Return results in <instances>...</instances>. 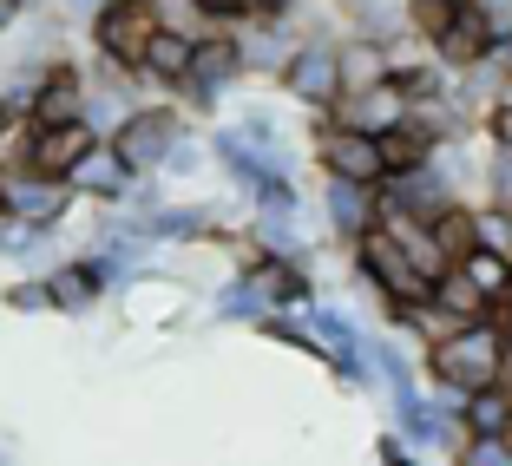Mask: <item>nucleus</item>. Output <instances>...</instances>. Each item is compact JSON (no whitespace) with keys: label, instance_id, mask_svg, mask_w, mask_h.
<instances>
[{"label":"nucleus","instance_id":"4be33fe9","mask_svg":"<svg viewBox=\"0 0 512 466\" xmlns=\"http://www.w3.org/2000/svg\"><path fill=\"white\" fill-rule=\"evenodd\" d=\"M204 309H211V322H243V329H250L256 316H263L256 289L243 283L237 270H224V276H217V289H211V302H204Z\"/></svg>","mask_w":512,"mask_h":466},{"label":"nucleus","instance_id":"1a4fd4ad","mask_svg":"<svg viewBox=\"0 0 512 466\" xmlns=\"http://www.w3.org/2000/svg\"><path fill=\"white\" fill-rule=\"evenodd\" d=\"M316 217H322V243L342 250L348 237H362L375 224V184H348V178H322L316 184Z\"/></svg>","mask_w":512,"mask_h":466},{"label":"nucleus","instance_id":"f257e3e1","mask_svg":"<svg viewBox=\"0 0 512 466\" xmlns=\"http://www.w3.org/2000/svg\"><path fill=\"white\" fill-rule=\"evenodd\" d=\"M414 368H421L427 388H486V381H506V342H499V322L480 316V322H453L447 335L414 348Z\"/></svg>","mask_w":512,"mask_h":466},{"label":"nucleus","instance_id":"a211bd4d","mask_svg":"<svg viewBox=\"0 0 512 466\" xmlns=\"http://www.w3.org/2000/svg\"><path fill=\"white\" fill-rule=\"evenodd\" d=\"M375 151H381V171L401 178V171H421L427 158H434V138L414 119H401V125H388V132H375Z\"/></svg>","mask_w":512,"mask_h":466},{"label":"nucleus","instance_id":"412c9836","mask_svg":"<svg viewBox=\"0 0 512 466\" xmlns=\"http://www.w3.org/2000/svg\"><path fill=\"white\" fill-rule=\"evenodd\" d=\"M427 237H434V250L447 256V263L460 250H473V243H480V237H473V197H447V204L427 217Z\"/></svg>","mask_w":512,"mask_h":466},{"label":"nucleus","instance_id":"dca6fc26","mask_svg":"<svg viewBox=\"0 0 512 466\" xmlns=\"http://www.w3.org/2000/svg\"><path fill=\"white\" fill-rule=\"evenodd\" d=\"M342 33H362V40H394L407 33V0H335Z\"/></svg>","mask_w":512,"mask_h":466},{"label":"nucleus","instance_id":"9d476101","mask_svg":"<svg viewBox=\"0 0 512 466\" xmlns=\"http://www.w3.org/2000/svg\"><path fill=\"white\" fill-rule=\"evenodd\" d=\"M92 145H99V132H92L86 119L27 125V158H20V165H27V171H40V178H66V171H73Z\"/></svg>","mask_w":512,"mask_h":466},{"label":"nucleus","instance_id":"6ab92c4d","mask_svg":"<svg viewBox=\"0 0 512 466\" xmlns=\"http://www.w3.org/2000/svg\"><path fill=\"white\" fill-rule=\"evenodd\" d=\"M427 309H440L447 322H480V316H493V309H486V296L460 270H453V263H447V270H434V283H427Z\"/></svg>","mask_w":512,"mask_h":466},{"label":"nucleus","instance_id":"f3484780","mask_svg":"<svg viewBox=\"0 0 512 466\" xmlns=\"http://www.w3.org/2000/svg\"><path fill=\"white\" fill-rule=\"evenodd\" d=\"M453 270L467 276L473 289L486 296V309H499V302L512 296V256H499V250H486V243H473V250H460L453 256Z\"/></svg>","mask_w":512,"mask_h":466},{"label":"nucleus","instance_id":"20e7f679","mask_svg":"<svg viewBox=\"0 0 512 466\" xmlns=\"http://www.w3.org/2000/svg\"><path fill=\"white\" fill-rule=\"evenodd\" d=\"M119 283H125V276L112 270L99 250H60V256L40 270L46 316H92V309H99V302H106Z\"/></svg>","mask_w":512,"mask_h":466},{"label":"nucleus","instance_id":"9b49d317","mask_svg":"<svg viewBox=\"0 0 512 466\" xmlns=\"http://www.w3.org/2000/svg\"><path fill=\"white\" fill-rule=\"evenodd\" d=\"M66 191H73L79 204H92V211H119L125 191H132V171H125V165H119V151L99 138V145H92L86 158L66 171Z\"/></svg>","mask_w":512,"mask_h":466},{"label":"nucleus","instance_id":"f8f14e48","mask_svg":"<svg viewBox=\"0 0 512 466\" xmlns=\"http://www.w3.org/2000/svg\"><path fill=\"white\" fill-rule=\"evenodd\" d=\"M329 119L348 125V132H368V138H375V132H388V125L407 119V99L388 86V79H375V86H362V92H342V99L329 106Z\"/></svg>","mask_w":512,"mask_h":466},{"label":"nucleus","instance_id":"39448f33","mask_svg":"<svg viewBox=\"0 0 512 466\" xmlns=\"http://www.w3.org/2000/svg\"><path fill=\"white\" fill-rule=\"evenodd\" d=\"M276 99H289V106L309 119V112H329L335 99H342V79H335V40H316V33H302L296 46H289V60L276 66Z\"/></svg>","mask_w":512,"mask_h":466},{"label":"nucleus","instance_id":"cd10ccee","mask_svg":"<svg viewBox=\"0 0 512 466\" xmlns=\"http://www.w3.org/2000/svg\"><path fill=\"white\" fill-rule=\"evenodd\" d=\"M467 7L486 20V33H493V40H499V33H512V0H467Z\"/></svg>","mask_w":512,"mask_h":466},{"label":"nucleus","instance_id":"aec40b11","mask_svg":"<svg viewBox=\"0 0 512 466\" xmlns=\"http://www.w3.org/2000/svg\"><path fill=\"white\" fill-rule=\"evenodd\" d=\"M335 79H342V92H362L381 79V40H362V33H342L335 40Z\"/></svg>","mask_w":512,"mask_h":466},{"label":"nucleus","instance_id":"6e6552de","mask_svg":"<svg viewBox=\"0 0 512 466\" xmlns=\"http://www.w3.org/2000/svg\"><path fill=\"white\" fill-rule=\"evenodd\" d=\"M79 211V197L66 191V178H40V171H7V217H20V224H40L60 237L66 217Z\"/></svg>","mask_w":512,"mask_h":466},{"label":"nucleus","instance_id":"2f4dec72","mask_svg":"<svg viewBox=\"0 0 512 466\" xmlns=\"http://www.w3.org/2000/svg\"><path fill=\"white\" fill-rule=\"evenodd\" d=\"M0 466H14V453H7V440H0Z\"/></svg>","mask_w":512,"mask_h":466},{"label":"nucleus","instance_id":"5701e85b","mask_svg":"<svg viewBox=\"0 0 512 466\" xmlns=\"http://www.w3.org/2000/svg\"><path fill=\"white\" fill-rule=\"evenodd\" d=\"M473 237L486 250L512 256V197H473Z\"/></svg>","mask_w":512,"mask_h":466},{"label":"nucleus","instance_id":"0eeeda50","mask_svg":"<svg viewBox=\"0 0 512 466\" xmlns=\"http://www.w3.org/2000/svg\"><path fill=\"white\" fill-rule=\"evenodd\" d=\"M237 276L256 289V302H263V309H309V302L322 296L316 256H270V250H256Z\"/></svg>","mask_w":512,"mask_h":466},{"label":"nucleus","instance_id":"a878e982","mask_svg":"<svg viewBox=\"0 0 512 466\" xmlns=\"http://www.w3.org/2000/svg\"><path fill=\"white\" fill-rule=\"evenodd\" d=\"M158 27L184 33V40H204V33H211V20L197 14V0H158Z\"/></svg>","mask_w":512,"mask_h":466},{"label":"nucleus","instance_id":"7ed1b4c3","mask_svg":"<svg viewBox=\"0 0 512 466\" xmlns=\"http://www.w3.org/2000/svg\"><path fill=\"white\" fill-rule=\"evenodd\" d=\"M151 33H158V0H99L79 20V53H92L99 66H138Z\"/></svg>","mask_w":512,"mask_h":466},{"label":"nucleus","instance_id":"bb28decb","mask_svg":"<svg viewBox=\"0 0 512 466\" xmlns=\"http://www.w3.org/2000/svg\"><path fill=\"white\" fill-rule=\"evenodd\" d=\"M375 466H427V460H421V453H407V440L388 427V434L375 440Z\"/></svg>","mask_w":512,"mask_h":466},{"label":"nucleus","instance_id":"423d86ee","mask_svg":"<svg viewBox=\"0 0 512 466\" xmlns=\"http://www.w3.org/2000/svg\"><path fill=\"white\" fill-rule=\"evenodd\" d=\"M112 296H119V309H125L132 329H184V316H191V302H197L191 289H184L171 270H158V263L138 270V276H125Z\"/></svg>","mask_w":512,"mask_h":466},{"label":"nucleus","instance_id":"393cba45","mask_svg":"<svg viewBox=\"0 0 512 466\" xmlns=\"http://www.w3.org/2000/svg\"><path fill=\"white\" fill-rule=\"evenodd\" d=\"M0 309L14 316H46V289H40V270H14L0 283Z\"/></svg>","mask_w":512,"mask_h":466},{"label":"nucleus","instance_id":"c85d7f7f","mask_svg":"<svg viewBox=\"0 0 512 466\" xmlns=\"http://www.w3.org/2000/svg\"><path fill=\"white\" fill-rule=\"evenodd\" d=\"M197 14L211 20V27H237V20H243V0H197Z\"/></svg>","mask_w":512,"mask_h":466},{"label":"nucleus","instance_id":"b1692460","mask_svg":"<svg viewBox=\"0 0 512 466\" xmlns=\"http://www.w3.org/2000/svg\"><path fill=\"white\" fill-rule=\"evenodd\" d=\"M447 466H512V434H460Z\"/></svg>","mask_w":512,"mask_h":466},{"label":"nucleus","instance_id":"473e14b6","mask_svg":"<svg viewBox=\"0 0 512 466\" xmlns=\"http://www.w3.org/2000/svg\"><path fill=\"white\" fill-rule=\"evenodd\" d=\"M14 7H20V14H27V7H46V0H14Z\"/></svg>","mask_w":512,"mask_h":466},{"label":"nucleus","instance_id":"ddd939ff","mask_svg":"<svg viewBox=\"0 0 512 466\" xmlns=\"http://www.w3.org/2000/svg\"><path fill=\"white\" fill-rule=\"evenodd\" d=\"M302 40L296 14L289 20H237V46H243V73L250 79H276V66L289 60V46Z\"/></svg>","mask_w":512,"mask_h":466},{"label":"nucleus","instance_id":"2eb2a0df","mask_svg":"<svg viewBox=\"0 0 512 466\" xmlns=\"http://www.w3.org/2000/svg\"><path fill=\"white\" fill-rule=\"evenodd\" d=\"M486 40H493V33H486V20L473 14V7H460V14H453L427 46H434V60L447 66V73H473V66H480V53H486Z\"/></svg>","mask_w":512,"mask_h":466},{"label":"nucleus","instance_id":"f03ea898","mask_svg":"<svg viewBox=\"0 0 512 466\" xmlns=\"http://www.w3.org/2000/svg\"><path fill=\"white\" fill-rule=\"evenodd\" d=\"M191 112L178 106V99H165V92H151V99H138L132 112H125L119 125L106 132V145L119 151V165L132 171V178H145V171H158L165 165V151L178 145L184 132H191Z\"/></svg>","mask_w":512,"mask_h":466},{"label":"nucleus","instance_id":"c756f323","mask_svg":"<svg viewBox=\"0 0 512 466\" xmlns=\"http://www.w3.org/2000/svg\"><path fill=\"white\" fill-rule=\"evenodd\" d=\"M296 0H243V20H289Z\"/></svg>","mask_w":512,"mask_h":466},{"label":"nucleus","instance_id":"4468645a","mask_svg":"<svg viewBox=\"0 0 512 466\" xmlns=\"http://www.w3.org/2000/svg\"><path fill=\"white\" fill-rule=\"evenodd\" d=\"M132 73L145 79L151 92H165V99H171V92H178V79L191 73V40H184V33H171V27H158L145 40V53H138Z\"/></svg>","mask_w":512,"mask_h":466},{"label":"nucleus","instance_id":"7c9ffc66","mask_svg":"<svg viewBox=\"0 0 512 466\" xmlns=\"http://www.w3.org/2000/svg\"><path fill=\"white\" fill-rule=\"evenodd\" d=\"M493 322H499V342H506V375H512V296L493 309Z\"/></svg>","mask_w":512,"mask_h":466}]
</instances>
